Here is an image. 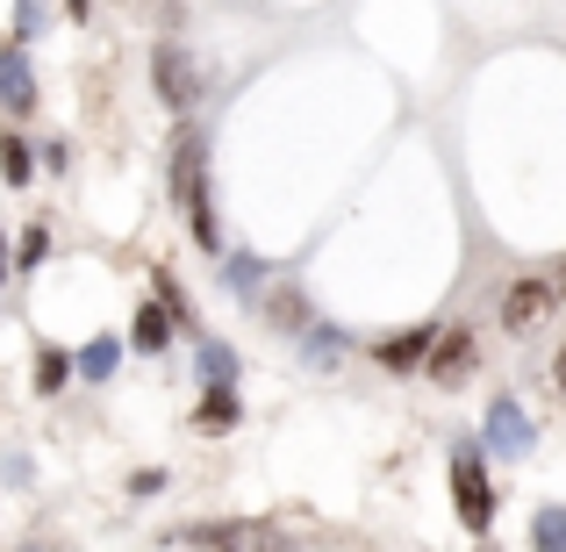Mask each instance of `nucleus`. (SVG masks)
Wrapping results in <instances>:
<instances>
[{
    "label": "nucleus",
    "instance_id": "423d86ee",
    "mask_svg": "<svg viewBox=\"0 0 566 552\" xmlns=\"http://www.w3.org/2000/svg\"><path fill=\"white\" fill-rule=\"evenodd\" d=\"M265 323H273L280 337H294V345H308V337H316V309H308V294L294 288V280H280V288L265 294Z\"/></svg>",
    "mask_w": 566,
    "mask_h": 552
},
{
    "label": "nucleus",
    "instance_id": "f8f14e48",
    "mask_svg": "<svg viewBox=\"0 0 566 552\" xmlns=\"http://www.w3.org/2000/svg\"><path fill=\"white\" fill-rule=\"evenodd\" d=\"M237 416H244L237 387H201V409H193V424H201V430H230Z\"/></svg>",
    "mask_w": 566,
    "mask_h": 552
},
{
    "label": "nucleus",
    "instance_id": "20e7f679",
    "mask_svg": "<svg viewBox=\"0 0 566 552\" xmlns=\"http://www.w3.org/2000/svg\"><path fill=\"white\" fill-rule=\"evenodd\" d=\"M166 545H187V552H287L273 524H187V531H166Z\"/></svg>",
    "mask_w": 566,
    "mask_h": 552
},
{
    "label": "nucleus",
    "instance_id": "f3484780",
    "mask_svg": "<svg viewBox=\"0 0 566 552\" xmlns=\"http://www.w3.org/2000/svg\"><path fill=\"white\" fill-rule=\"evenodd\" d=\"M65 381H72V360L57 345H43L36 352V395H65Z\"/></svg>",
    "mask_w": 566,
    "mask_h": 552
},
{
    "label": "nucleus",
    "instance_id": "1a4fd4ad",
    "mask_svg": "<svg viewBox=\"0 0 566 552\" xmlns=\"http://www.w3.org/2000/svg\"><path fill=\"white\" fill-rule=\"evenodd\" d=\"M481 360V345H473V331H438V352H430V381L438 387H459Z\"/></svg>",
    "mask_w": 566,
    "mask_h": 552
},
{
    "label": "nucleus",
    "instance_id": "dca6fc26",
    "mask_svg": "<svg viewBox=\"0 0 566 552\" xmlns=\"http://www.w3.org/2000/svg\"><path fill=\"white\" fill-rule=\"evenodd\" d=\"M166 345H172V316L158 302H144L137 309V352H166Z\"/></svg>",
    "mask_w": 566,
    "mask_h": 552
},
{
    "label": "nucleus",
    "instance_id": "39448f33",
    "mask_svg": "<svg viewBox=\"0 0 566 552\" xmlns=\"http://www.w3.org/2000/svg\"><path fill=\"white\" fill-rule=\"evenodd\" d=\"M0 108L8 115H36V65H29V43H0Z\"/></svg>",
    "mask_w": 566,
    "mask_h": 552
},
{
    "label": "nucleus",
    "instance_id": "ddd939ff",
    "mask_svg": "<svg viewBox=\"0 0 566 552\" xmlns=\"http://www.w3.org/2000/svg\"><path fill=\"white\" fill-rule=\"evenodd\" d=\"M201 387H237V352L230 345H216V337H201Z\"/></svg>",
    "mask_w": 566,
    "mask_h": 552
},
{
    "label": "nucleus",
    "instance_id": "6ab92c4d",
    "mask_svg": "<svg viewBox=\"0 0 566 552\" xmlns=\"http://www.w3.org/2000/svg\"><path fill=\"white\" fill-rule=\"evenodd\" d=\"M80 373H86V381H108V373H115V337L86 345V352H80Z\"/></svg>",
    "mask_w": 566,
    "mask_h": 552
},
{
    "label": "nucleus",
    "instance_id": "5701e85b",
    "mask_svg": "<svg viewBox=\"0 0 566 552\" xmlns=\"http://www.w3.org/2000/svg\"><path fill=\"white\" fill-rule=\"evenodd\" d=\"M559 288H566V280H559Z\"/></svg>",
    "mask_w": 566,
    "mask_h": 552
},
{
    "label": "nucleus",
    "instance_id": "4468645a",
    "mask_svg": "<svg viewBox=\"0 0 566 552\" xmlns=\"http://www.w3.org/2000/svg\"><path fill=\"white\" fill-rule=\"evenodd\" d=\"M222 288H230V294H259V288H265V259L230 251V259H222Z\"/></svg>",
    "mask_w": 566,
    "mask_h": 552
},
{
    "label": "nucleus",
    "instance_id": "2eb2a0df",
    "mask_svg": "<svg viewBox=\"0 0 566 552\" xmlns=\"http://www.w3.org/2000/svg\"><path fill=\"white\" fill-rule=\"evenodd\" d=\"M0 180H8V187H29V180H36V152H29L22 137H0Z\"/></svg>",
    "mask_w": 566,
    "mask_h": 552
},
{
    "label": "nucleus",
    "instance_id": "4be33fe9",
    "mask_svg": "<svg viewBox=\"0 0 566 552\" xmlns=\"http://www.w3.org/2000/svg\"><path fill=\"white\" fill-rule=\"evenodd\" d=\"M0 288H8V230H0Z\"/></svg>",
    "mask_w": 566,
    "mask_h": 552
},
{
    "label": "nucleus",
    "instance_id": "6e6552de",
    "mask_svg": "<svg viewBox=\"0 0 566 552\" xmlns=\"http://www.w3.org/2000/svg\"><path fill=\"white\" fill-rule=\"evenodd\" d=\"M545 309H553V280H516V288L502 294V331H510V337H524L531 323L545 316Z\"/></svg>",
    "mask_w": 566,
    "mask_h": 552
},
{
    "label": "nucleus",
    "instance_id": "f03ea898",
    "mask_svg": "<svg viewBox=\"0 0 566 552\" xmlns=\"http://www.w3.org/2000/svg\"><path fill=\"white\" fill-rule=\"evenodd\" d=\"M151 86H158V108L193 115L201 108V72H193V51L180 37H158L151 43Z\"/></svg>",
    "mask_w": 566,
    "mask_h": 552
},
{
    "label": "nucleus",
    "instance_id": "9b49d317",
    "mask_svg": "<svg viewBox=\"0 0 566 552\" xmlns=\"http://www.w3.org/2000/svg\"><path fill=\"white\" fill-rule=\"evenodd\" d=\"M151 280H158V288H151V302H158V309L172 316V331L201 337V323H193V302H187V288H180V280H172V273H151Z\"/></svg>",
    "mask_w": 566,
    "mask_h": 552
},
{
    "label": "nucleus",
    "instance_id": "0eeeda50",
    "mask_svg": "<svg viewBox=\"0 0 566 552\" xmlns=\"http://www.w3.org/2000/svg\"><path fill=\"white\" fill-rule=\"evenodd\" d=\"M531 438H538V430H531V416L516 409L510 395H495V402H488V445H495L502 459H524V452H531Z\"/></svg>",
    "mask_w": 566,
    "mask_h": 552
},
{
    "label": "nucleus",
    "instance_id": "a211bd4d",
    "mask_svg": "<svg viewBox=\"0 0 566 552\" xmlns=\"http://www.w3.org/2000/svg\"><path fill=\"white\" fill-rule=\"evenodd\" d=\"M531 545H538V552H566V510H559V502L531 517Z\"/></svg>",
    "mask_w": 566,
    "mask_h": 552
},
{
    "label": "nucleus",
    "instance_id": "9d476101",
    "mask_svg": "<svg viewBox=\"0 0 566 552\" xmlns=\"http://www.w3.org/2000/svg\"><path fill=\"white\" fill-rule=\"evenodd\" d=\"M430 352H438V331H395L374 345V360L387 373H416V366H430Z\"/></svg>",
    "mask_w": 566,
    "mask_h": 552
},
{
    "label": "nucleus",
    "instance_id": "aec40b11",
    "mask_svg": "<svg viewBox=\"0 0 566 552\" xmlns=\"http://www.w3.org/2000/svg\"><path fill=\"white\" fill-rule=\"evenodd\" d=\"M43 251H51V230H43V222H36V230H29V237H22V265H36V259H43Z\"/></svg>",
    "mask_w": 566,
    "mask_h": 552
},
{
    "label": "nucleus",
    "instance_id": "f257e3e1",
    "mask_svg": "<svg viewBox=\"0 0 566 552\" xmlns=\"http://www.w3.org/2000/svg\"><path fill=\"white\" fill-rule=\"evenodd\" d=\"M172 194H180V208H187L193 244H201V251H222L216 187H208V144L193 137V129H180V137H172Z\"/></svg>",
    "mask_w": 566,
    "mask_h": 552
},
{
    "label": "nucleus",
    "instance_id": "7ed1b4c3",
    "mask_svg": "<svg viewBox=\"0 0 566 552\" xmlns=\"http://www.w3.org/2000/svg\"><path fill=\"white\" fill-rule=\"evenodd\" d=\"M452 510L473 539H488L495 524V488H488V467H481V445H459L452 452Z\"/></svg>",
    "mask_w": 566,
    "mask_h": 552
},
{
    "label": "nucleus",
    "instance_id": "412c9836",
    "mask_svg": "<svg viewBox=\"0 0 566 552\" xmlns=\"http://www.w3.org/2000/svg\"><path fill=\"white\" fill-rule=\"evenodd\" d=\"M553 387L566 395V345H559V360H553Z\"/></svg>",
    "mask_w": 566,
    "mask_h": 552
}]
</instances>
